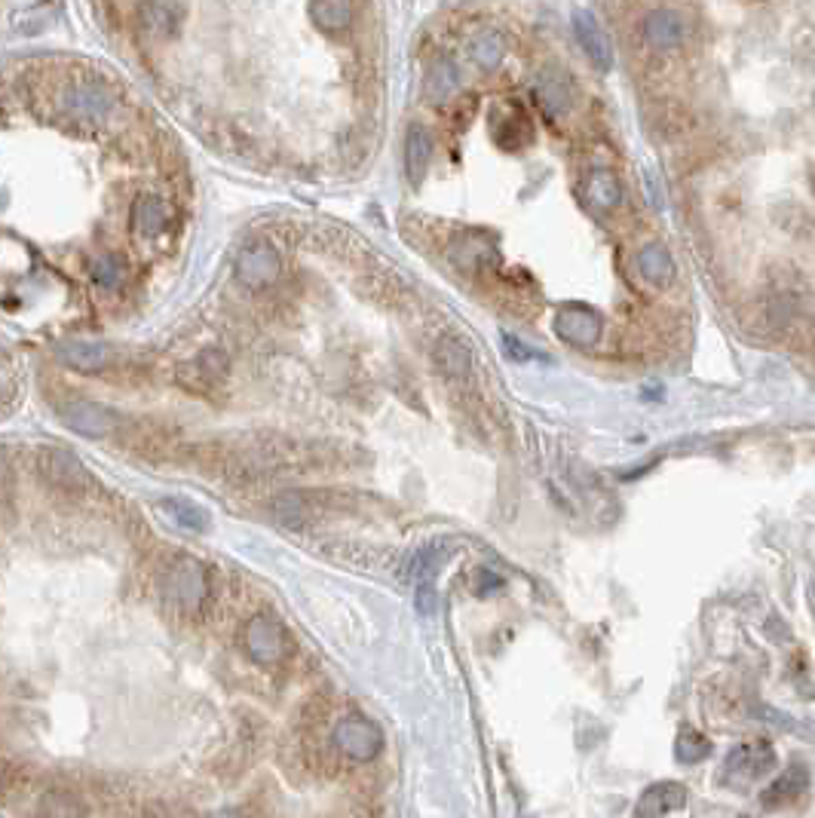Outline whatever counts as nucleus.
Returning a JSON list of instances; mask_svg holds the SVG:
<instances>
[{
  "mask_svg": "<svg viewBox=\"0 0 815 818\" xmlns=\"http://www.w3.org/2000/svg\"><path fill=\"white\" fill-rule=\"evenodd\" d=\"M160 598L178 616H200L209 601L206 567L184 555L172 558V564L160 573Z\"/></svg>",
  "mask_w": 815,
  "mask_h": 818,
  "instance_id": "obj_1",
  "label": "nucleus"
},
{
  "mask_svg": "<svg viewBox=\"0 0 815 818\" xmlns=\"http://www.w3.org/2000/svg\"><path fill=\"white\" fill-rule=\"evenodd\" d=\"M59 108L77 123H105L114 111V95L99 80H71L59 92Z\"/></svg>",
  "mask_w": 815,
  "mask_h": 818,
  "instance_id": "obj_2",
  "label": "nucleus"
},
{
  "mask_svg": "<svg viewBox=\"0 0 815 818\" xmlns=\"http://www.w3.org/2000/svg\"><path fill=\"white\" fill-rule=\"evenodd\" d=\"M243 647L249 653L252 662L258 665H279L285 656L292 653V638H289V629L270 613H255L249 622H246V632H243Z\"/></svg>",
  "mask_w": 815,
  "mask_h": 818,
  "instance_id": "obj_3",
  "label": "nucleus"
},
{
  "mask_svg": "<svg viewBox=\"0 0 815 818\" xmlns=\"http://www.w3.org/2000/svg\"><path fill=\"white\" fill-rule=\"evenodd\" d=\"M334 745H338L341 754H347L350 760L356 763H368L380 754L383 748V733L380 727L374 724V720L362 717V714H350L344 717L338 727H334L331 733Z\"/></svg>",
  "mask_w": 815,
  "mask_h": 818,
  "instance_id": "obj_4",
  "label": "nucleus"
},
{
  "mask_svg": "<svg viewBox=\"0 0 815 818\" xmlns=\"http://www.w3.org/2000/svg\"><path fill=\"white\" fill-rule=\"evenodd\" d=\"M279 270H282V258L270 243H252L236 255V279L246 288H252V292L276 282Z\"/></svg>",
  "mask_w": 815,
  "mask_h": 818,
  "instance_id": "obj_5",
  "label": "nucleus"
},
{
  "mask_svg": "<svg viewBox=\"0 0 815 818\" xmlns=\"http://www.w3.org/2000/svg\"><path fill=\"white\" fill-rule=\"evenodd\" d=\"M604 322L601 316L586 304H564V310L555 319V334L570 347H595L601 341Z\"/></svg>",
  "mask_w": 815,
  "mask_h": 818,
  "instance_id": "obj_6",
  "label": "nucleus"
},
{
  "mask_svg": "<svg viewBox=\"0 0 815 818\" xmlns=\"http://www.w3.org/2000/svg\"><path fill=\"white\" fill-rule=\"evenodd\" d=\"M62 420L68 429L80 432L86 439H105L114 432L117 426V414L108 411L105 405H95V402H86V399H74V402H65L62 405Z\"/></svg>",
  "mask_w": 815,
  "mask_h": 818,
  "instance_id": "obj_7",
  "label": "nucleus"
},
{
  "mask_svg": "<svg viewBox=\"0 0 815 818\" xmlns=\"http://www.w3.org/2000/svg\"><path fill=\"white\" fill-rule=\"evenodd\" d=\"M40 472L46 475V481L56 488H65V491H80L89 485V472L86 466L65 448H50L40 454Z\"/></svg>",
  "mask_w": 815,
  "mask_h": 818,
  "instance_id": "obj_8",
  "label": "nucleus"
},
{
  "mask_svg": "<svg viewBox=\"0 0 815 818\" xmlns=\"http://www.w3.org/2000/svg\"><path fill=\"white\" fill-rule=\"evenodd\" d=\"M448 258L454 267L460 270H485L491 261H494V246H491V236L485 230H466L460 236L451 239V246H448Z\"/></svg>",
  "mask_w": 815,
  "mask_h": 818,
  "instance_id": "obj_9",
  "label": "nucleus"
},
{
  "mask_svg": "<svg viewBox=\"0 0 815 818\" xmlns=\"http://www.w3.org/2000/svg\"><path fill=\"white\" fill-rule=\"evenodd\" d=\"M184 22V7L178 0H141L138 4V25L151 40H166Z\"/></svg>",
  "mask_w": 815,
  "mask_h": 818,
  "instance_id": "obj_10",
  "label": "nucleus"
},
{
  "mask_svg": "<svg viewBox=\"0 0 815 818\" xmlns=\"http://www.w3.org/2000/svg\"><path fill=\"white\" fill-rule=\"evenodd\" d=\"M684 806H687V788L681 782H656L638 797L635 818H665Z\"/></svg>",
  "mask_w": 815,
  "mask_h": 818,
  "instance_id": "obj_11",
  "label": "nucleus"
},
{
  "mask_svg": "<svg viewBox=\"0 0 815 818\" xmlns=\"http://www.w3.org/2000/svg\"><path fill=\"white\" fill-rule=\"evenodd\" d=\"M573 31H577V40L586 50V56L592 59V65L598 71H610L613 65V50H610V40L604 34V28L598 25V19L586 10H577L573 13Z\"/></svg>",
  "mask_w": 815,
  "mask_h": 818,
  "instance_id": "obj_12",
  "label": "nucleus"
},
{
  "mask_svg": "<svg viewBox=\"0 0 815 818\" xmlns=\"http://www.w3.org/2000/svg\"><path fill=\"white\" fill-rule=\"evenodd\" d=\"M534 95H537L540 108H543L549 117L567 114V111H570V102H573V86H570L567 71H561V68H543V74L537 77Z\"/></svg>",
  "mask_w": 815,
  "mask_h": 818,
  "instance_id": "obj_13",
  "label": "nucleus"
},
{
  "mask_svg": "<svg viewBox=\"0 0 815 818\" xmlns=\"http://www.w3.org/2000/svg\"><path fill=\"white\" fill-rule=\"evenodd\" d=\"M776 766V751L770 742H748L736 745L727 757V773L739 779H760L766 769Z\"/></svg>",
  "mask_w": 815,
  "mask_h": 818,
  "instance_id": "obj_14",
  "label": "nucleus"
},
{
  "mask_svg": "<svg viewBox=\"0 0 815 818\" xmlns=\"http://www.w3.org/2000/svg\"><path fill=\"white\" fill-rule=\"evenodd\" d=\"M129 218H132V230H135L138 239H157V236L169 227L172 209H169V203H166L163 197L145 194V197H138V200L132 203Z\"/></svg>",
  "mask_w": 815,
  "mask_h": 818,
  "instance_id": "obj_15",
  "label": "nucleus"
},
{
  "mask_svg": "<svg viewBox=\"0 0 815 818\" xmlns=\"http://www.w3.org/2000/svg\"><path fill=\"white\" fill-rule=\"evenodd\" d=\"M644 40L653 50H678L684 43V19L675 10H653L644 19Z\"/></svg>",
  "mask_w": 815,
  "mask_h": 818,
  "instance_id": "obj_16",
  "label": "nucleus"
},
{
  "mask_svg": "<svg viewBox=\"0 0 815 818\" xmlns=\"http://www.w3.org/2000/svg\"><path fill=\"white\" fill-rule=\"evenodd\" d=\"M583 194H586L589 209H595L598 215H607V212H613V209L622 203V184H619V178H616L613 172L595 169V172L586 178Z\"/></svg>",
  "mask_w": 815,
  "mask_h": 818,
  "instance_id": "obj_17",
  "label": "nucleus"
},
{
  "mask_svg": "<svg viewBox=\"0 0 815 818\" xmlns=\"http://www.w3.org/2000/svg\"><path fill=\"white\" fill-rule=\"evenodd\" d=\"M448 558V549L442 543H429V546H420L408 555L405 561V576L414 583V586H429L433 583L436 570L445 564Z\"/></svg>",
  "mask_w": 815,
  "mask_h": 818,
  "instance_id": "obj_18",
  "label": "nucleus"
},
{
  "mask_svg": "<svg viewBox=\"0 0 815 818\" xmlns=\"http://www.w3.org/2000/svg\"><path fill=\"white\" fill-rule=\"evenodd\" d=\"M433 148H436V141H433V135H429V129L423 123H414L405 138V169H408L411 181L423 178L429 160H433Z\"/></svg>",
  "mask_w": 815,
  "mask_h": 818,
  "instance_id": "obj_19",
  "label": "nucleus"
},
{
  "mask_svg": "<svg viewBox=\"0 0 815 818\" xmlns=\"http://www.w3.org/2000/svg\"><path fill=\"white\" fill-rule=\"evenodd\" d=\"M59 359L74 371L92 374V371H102L108 365V347L95 344V341H68L59 347Z\"/></svg>",
  "mask_w": 815,
  "mask_h": 818,
  "instance_id": "obj_20",
  "label": "nucleus"
},
{
  "mask_svg": "<svg viewBox=\"0 0 815 818\" xmlns=\"http://www.w3.org/2000/svg\"><path fill=\"white\" fill-rule=\"evenodd\" d=\"M160 512H163L172 524H178L181 531H190V534H206V531H209V524H212V518H209V512H206L203 506L190 503V500H181V497H166V500H160Z\"/></svg>",
  "mask_w": 815,
  "mask_h": 818,
  "instance_id": "obj_21",
  "label": "nucleus"
},
{
  "mask_svg": "<svg viewBox=\"0 0 815 818\" xmlns=\"http://www.w3.org/2000/svg\"><path fill=\"white\" fill-rule=\"evenodd\" d=\"M460 89V74L454 68L451 59H436L433 65L426 68V77H423V95L429 102H445L451 95Z\"/></svg>",
  "mask_w": 815,
  "mask_h": 818,
  "instance_id": "obj_22",
  "label": "nucleus"
},
{
  "mask_svg": "<svg viewBox=\"0 0 815 818\" xmlns=\"http://www.w3.org/2000/svg\"><path fill=\"white\" fill-rule=\"evenodd\" d=\"M635 264H638V273H641L650 285H659V288H662V285H668L671 279H675V258H671L668 249L659 246V243L644 246V249L638 252Z\"/></svg>",
  "mask_w": 815,
  "mask_h": 818,
  "instance_id": "obj_23",
  "label": "nucleus"
},
{
  "mask_svg": "<svg viewBox=\"0 0 815 818\" xmlns=\"http://www.w3.org/2000/svg\"><path fill=\"white\" fill-rule=\"evenodd\" d=\"M433 359L439 365L442 374L460 380L469 374V365H472V353H469V344L463 338H454V334H448V338H442L433 350Z\"/></svg>",
  "mask_w": 815,
  "mask_h": 818,
  "instance_id": "obj_24",
  "label": "nucleus"
},
{
  "mask_svg": "<svg viewBox=\"0 0 815 818\" xmlns=\"http://www.w3.org/2000/svg\"><path fill=\"white\" fill-rule=\"evenodd\" d=\"M469 56L472 62L482 68V71H497L506 59V40L500 31L494 28H485L482 34H475L472 43H469Z\"/></svg>",
  "mask_w": 815,
  "mask_h": 818,
  "instance_id": "obj_25",
  "label": "nucleus"
},
{
  "mask_svg": "<svg viewBox=\"0 0 815 818\" xmlns=\"http://www.w3.org/2000/svg\"><path fill=\"white\" fill-rule=\"evenodd\" d=\"M310 19L325 31L338 34L353 22V0H313L310 4Z\"/></svg>",
  "mask_w": 815,
  "mask_h": 818,
  "instance_id": "obj_26",
  "label": "nucleus"
},
{
  "mask_svg": "<svg viewBox=\"0 0 815 818\" xmlns=\"http://www.w3.org/2000/svg\"><path fill=\"white\" fill-rule=\"evenodd\" d=\"M491 135H494V141L500 144V148L515 151V148H521V144H527V141L534 138V129H531V123H527V117H521L518 111H512L509 117H503V120L494 123Z\"/></svg>",
  "mask_w": 815,
  "mask_h": 818,
  "instance_id": "obj_27",
  "label": "nucleus"
},
{
  "mask_svg": "<svg viewBox=\"0 0 815 818\" xmlns=\"http://www.w3.org/2000/svg\"><path fill=\"white\" fill-rule=\"evenodd\" d=\"M806 788V773L803 769H791V773L779 776L770 788L763 791V806H785L797 800Z\"/></svg>",
  "mask_w": 815,
  "mask_h": 818,
  "instance_id": "obj_28",
  "label": "nucleus"
},
{
  "mask_svg": "<svg viewBox=\"0 0 815 818\" xmlns=\"http://www.w3.org/2000/svg\"><path fill=\"white\" fill-rule=\"evenodd\" d=\"M89 273H92V279L99 282L102 288H108V292H117V288L123 285V276H126V264L117 255L105 252V255H99V258L89 264Z\"/></svg>",
  "mask_w": 815,
  "mask_h": 818,
  "instance_id": "obj_29",
  "label": "nucleus"
},
{
  "mask_svg": "<svg viewBox=\"0 0 815 818\" xmlns=\"http://www.w3.org/2000/svg\"><path fill=\"white\" fill-rule=\"evenodd\" d=\"M273 518L282 527H304L310 521V512H307V503L298 494H282L273 503Z\"/></svg>",
  "mask_w": 815,
  "mask_h": 818,
  "instance_id": "obj_30",
  "label": "nucleus"
},
{
  "mask_svg": "<svg viewBox=\"0 0 815 818\" xmlns=\"http://www.w3.org/2000/svg\"><path fill=\"white\" fill-rule=\"evenodd\" d=\"M708 754H711V742H708L702 733H696V730H684V733L678 736L675 757H678L681 763H702Z\"/></svg>",
  "mask_w": 815,
  "mask_h": 818,
  "instance_id": "obj_31",
  "label": "nucleus"
},
{
  "mask_svg": "<svg viewBox=\"0 0 815 818\" xmlns=\"http://www.w3.org/2000/svg\"><path fill=\"white\" fill-rule=\"evenodd\" d=\"M414 607H417V613H423V616H429L436 610V589H433V583L429 586H417V592H414Z\"/></svg>",
  "mask_w": 815,
  "mask_h": 818,
  "instance_id": "obj_32",
  "label": "nucleus"
},
{
  "mask_svg": "<svg viewBox=\"0 0 815 818\" xmlns=\"http://www.w3.org/2000/svg\"><path fill=\"white\" fill-rule=\"evenodd\" d=\"M503 347H506L509 359H515V362H531V359H537V353H534V350H527L521 341L509 338V334H503Z\"/></svg>",
  "mask_w": 815,
  "mask_h": 818,
  "instance_id": "obj_33",
  "label": "nucleus"
},
{
  "mask_svg": "<svg viewBox=\"0 0 815 818\" xmlns=\"http://www.w3.org/2000/svg\"><path fill=\"white\" fill-rule=\"evenodd\" d=\"M491 589H500V580H497V576H491L488 570H482V586H478L475 592L478 595H488Z\"/></svg>",
  "mask_w": 815,
  "mask_h": 818,
  "instance_id": "obj_34",
  "label": "nucleus"
},
{
  "mask_svg": "<svg viewBox=\"0 0 815 818\" xmlns=\"http://www.w3.org/2000/svg\"><path fill=\"white\" fill-rule=\"evenodd\" d=\"M209 818H243V815H239V812H215Z\"/></svg>",
  "mask_w": 815,
  "mask_h": 818,
  "instance_id": "obj_35",
  "label": "nucleus"
},
{
  "mask_svg": "<svg viewBox=\"0 0 815 818\" xmlns=\"http://www.w3.org/2000/svg\"><path fill=\"white\" fill-rule=\"evenodd\" d=\"M812 194H815V172H812Z\"/></svg>",
  "mask_w": 815,
  "mask_h": 818,
  "instance_id": "obj_36",
  "label": "nucleus"
}]
</instances>
